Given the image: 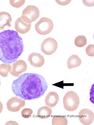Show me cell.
I'll use <instances>...</instances> for the list:
<instances>
[{
    "instance_id": "obj_26",
    "label": "cell",
    "mask_w": 94,
    "mask_h": 125,
    "mask_svg": "<svg viewBox=\"0 0 94 125\" xmlns=\"http://www.w3.org/2000/svg\"><path fill=\"white\" fill-rule=\"evenodd\" d=\"M1 85V82L0 80V86Z\"/></svg>"
},
{
    "instance_id": "obj_7",
    "label": "cell",
    "mask_w": 94,
    "mask_h": 125,
    "mask_svg": "<svg viewBox=\"0 0 94 125\" xmlns=\"http://www.w3.org/2000/svg\"><path fill=\"white\" fill-rule=\"evenodd\" d=\"M25 104V100L17 97H14L8 100L6 105L9 111L14 112L19 111L24 107Z\"/></svg>"
},
{
    "instance_id": "obj_13",
    "label": "cell",
    "mask_w": 94,
    "mask_h": 125,
    "mask_svg": "<svg viewBox=\"0 0 94 125\" xmlns=\"http://www.w3.org/2000/svg\"><path fill=\"white\" fill-rule=\"evenodd\" d=\"M12 20L11 15L8 13L0 12V30H4L6 26L9 28L11 27Z\"/></svg>"
},
{
    "instance_id": "obj_17",
    "label": "cell",
    "mask_w": 94,
    "mask_h": 125,
    "mask_svg": "<svg viewBox=\"0 0 94 125\" xmlns=\"http://www.w3.org/2000/svg\"><path fill=\"white\" fill-rule=\"evenodd\" d=\"M11 69L12 66L9 64L3 63L0 65V75L4 77H7Z\"/></svg>"
},
{
    "instance_id": "obj_24",
    "label": "cell",
    "mask_w": 94,
    "mask_h": 125,
    "mask_svg": "<svg viewBox=\"0 0 94 125\" xmlns=\"http://www.w3.org/2000/svg\"><path fill=\"white\" fill-rule=\"evenodd\" d=\"M5 125H19V124L16 122L10 121L7 122Z\"/></svg>"
},
{
    "instance_id": "obj_3",
    "label": "cell",
    "mask_w": 94,
    "mask_h": 125,
    "mask_svg": "<svg viewBox=\"0 0 94 125\" xmlns=\"http://www.w3.org/2000/svg\"><path fill=\"white\" fill-rule=\"evenodd\" d=\"M64 107L67 111L72 112L78 108L80 103V99L77 94L71 91L67 92L63 98Z\"/></svg>"
},
{
    "instance_id": "obj_16",
    "label": "cell",
    "mask_w": 94,
    "mask_h": 125,
    "mask_svg": "<svg viewBox=\"0 0 94 125\" xmlns=\"http://www.w3.org/2000/svg\"><path fill=\"white\" fill-rule=\"evenodd\" d=\"M52 124L53 125H67L68 124V121L64 116H55L52 119Z\"/></svg>"
},
{
    "instance_id": "obj_23",
    "label": "cell",
    "mask_w": 94,
    "mask_h": 125,
    "mask_svg": "<svg viewBox=\"0 0 94 125\" xmlns=\"http://www.w3.org/2000/svg\"><path fill=\"white\" fill-rule=\"evenodd\" d=\"M84 4L88 7H92L94 6V0H83Z\"/></svg>"
},
{
    "instance_id": "obj_4",
    "label": "cell",
    "mask_w": 94,
    "mask_h": 125,
    "mask_svg": "<svg viewBox=\"0 0 94 125\" xmlns=\"http://www.w3.org/2000/svg\"><path fill=\"white\" fill-rule=\"evenodd\" d=\"M54 24L52 21L46 17L41 18L35 25V29L39 34L46 35L50 33L53 30Z\"/></svg>"
},
{
    "instance_id": "obj_20",
    "label": "cell",
    "mask_w": 94,
    "mask_h": 125,
    "mask_svg": "<svg viewBox=\"0 0 94 125\" xmlns=\"http://www.w3.org/2000/svg\"><path fill=\"white\" fill-rule=\"evenodd\" d=\"M10 3L12 7L19 8L22 6L25 3V0H10Z\"/></svg>"
},
{
    "instance_id": "obj_25",
    "label": "cell",
    "mask_w": 94,
    "mask_h": 125,
    "mask_svg": "<svg viewBox=\"0 0 94 125\" xmlns=\"http://www.w3.org/2000/svg\"><path fill=\"white\" fill-rule=\"evenodd\" d=\"M3 109V104L0 101V114L2 112Z\"/></svg>"
},
{
    "instance_id": "obj_6",
    "label": "cell",
    "mask_w": 94,
    "mask_h": 125,
    "mask_svg": "<svg viewBox=\"0 0 94 125\" xmlns=\"http://www.w3.org/2000/svg\"><path fill=\"white\" fill-rule=\"evenodd\" d=\"M58 44L57 41L53 38H48L45 39L41 44V50L46 55L54 54L57 50Z\"/></svg>"
},
{
    "instance_id": "obj_15",
    "label": "cell",
    "mask_w": 94,
    "mask_h": 125,
    "mask_svg": "<svg viewBox=\"0 0 94 125\" xmlns=\"http://www.w3.org/2000/svg\"><path fill=\"white\" fill-rule=\"evenodd\" d=\"M82 61L77 55H73L70 57L67 61L68 68L71 69L80 66L81 64Z\"/></svg>"
},
{
    "instance_id": "obj_2",
    "label": "cell",
    "mask_w": 94,
    "mask_h": 125,
    "mask_svg": "<svg viewBox=\"0 0 94 125\" xmlns=\"http://www.w3.org/2000/svg\"><path fill=\"white\" fill-rule=\"evenodd\" d=\"M24 47L23 39L17 31L8 30L0 32V61L7 64L15 62Z\"/></svg>"
},
{
    "instance_id": "obj_9",
    "label": "cell",
    "mask_w": 94,
    "mask_h": 125,
    "mask_svg": "<svg viewBox=\"0 0 94 125\" xmlns=\"http://www.w3.org/2000/svg\"><path fill=\"white\" fill-rule=\"evenodd\" d=\"M78 118L80 122L83 124L89 125L94 120V114L91 110L85 108L82 109L79 112Z\"/></svg>"
},
{
    "instance_id": "obj_10",
    "label": "cell",
    "mask_w": 94,
    "mask_h": 125,
    "mask_svg": "<svg viewBox=\"0 0 94 125\" xmlns=\"http://www.w3.org/2000/svg\"><path fill=\"white\" fill-rule=\"evenodd\" d=\"M28 60L31 65L35 67H42L45 62L44 57L37 53L30 54L28 56Z\"/></svg>"
},
{
    "instance_id": "obj_5",
    "label": "cell",
    "mask_w": 94,
    "mask_h": 125,
    "mask_svg": "<svg viewBox=\"0 0 94 125\" xmlns=\"http://www.w3.org/2000/svg\"><path fill=\"white\" fill-rule=\"evenodd\" d=\"M40 12L36 6L32 5L27 6L24 10L21 17L25 22L29 24L35 21L39 17Z\"/></svg>"
},
{
    "instance_id": "obj_22",
    "label": "cell",
    "mask_w": 94,
    "mask_h": 125,
    "mask_svg": "<svg viewBox=\"0 0 94 125\" xmlns=\"http://www.w3.org/2000/svg\"><path fill=\"white\" fill-rule=\"evenodd\" d=\"M56 2L59 4L61 6H65L67 5L71 2V0H56Z\"/></svg>"
},
{
    "instance_id": "obj_19",
    "label": "cell",
    "mask_w": 94,
    "mask_h": 125,
    "mask_svg": "<svg viewBox=\"0 0 94 125\" xmlns=\"http://www.w3.org/2000/svg\"><path fill=\"white\" fill-rule=\"evenodd\" d=\"M33 113V111L32 109L26 108L22 110L21 115L22 117L24 118L28 119L31 117Z\"/></svg>"
},
{
    "instance_id": "obj_14",
    "label": "cell",
    "mask_w": 94,
    "mask_h": 125,
    "mask_svg": "<svg viewBox=\"0 0 94 125\" xmlns=\"http://www.w3.org/2000/svg\"><path fill=\"white\" fill-rule=\"evenodd\" d=\"M52 111L49 107L45 106L41 107L38 110L37 114L38 117L41 119H47L52 115Z\"/></svg>"
},
{
    "instance_id": "obj_11",
    "label": "cell",
    "mask_w": 94,
    "mask_h": 125,
    "mask_svg": "<svg viewBox=\"0 0 94 125\" xmlns=\"http://www.w3.org/2000/svg\"><path fill=\"white\" fill-rule=\"evenodd\" d=\"M31 24L27 23L24 21L21 17L17 19L15 21V28L17 32L21 34H25L30 30Z\"/></svg>"
},
{
    "instance_id": "obj_18",
    "label": "cell",
    "mask_w": 94,
    "mask_h": 125,
    "mask_svg": "<svg viewBox=\"0 0 94 125\" xmlns=\"http://www.w3.org/2000/svg\"><path fill=\"white\" fill-rule=\"evenodd\" d=\"M87 41L86 37L83 35L77 36L75 41V44L77 47L81 48L84 46L86 44Z\"/></svg>"
},
{
    "instance_id": "obj_21",
    "label": "cell",
    "mask_w": 94,
    "mask_h": 125,
    "mask_svg": "<svg viewBox=\"0 0 94 125\" xmlns=\"http://www.w3.org/2000/svg\"><path fill=\"white\" fill-rule=\"evenodd\" d=\"M86 53L88 56L90 57L94 56V44L89 45L86 49Z\"/></svg>"
},
{
    "instance_id": "obj_8",
    "label": "cell",
    "mask_w": 94,
    "mask_h": 125,
    "mask_svg": "<svg viewBox=\"0 0 94 125\" xmlns=\"http://www.w3.org/2000/svg\"><path fill=\"white\" fill-rule=\"evenodd\" d=\"M27 69V66L26 62L23 60H18L12 64V69L9 72L12 76L18 77L26 72Z\"/></svg>"
},
{
    "instance_id": "obj_1",
    "label": "cell",
    "mask_w": 94,
    "mask_h": 125,
    "mask_svg": "<svg viewBox=\"0 0 94 125\" xmlns=\"http://www.w3.org/2000/svg\"><path fill=\"white\" fill-rule=\"evenodd\" d=\"M12 88L17 96L25 100H31L43 96L48 86L47 83L42 76L34 73H27L14 80Z\"/></svg>"
},
{
    "instance_id": "obj_12",
    "label": "cell",
    "mask_w": 94,
    "mask_h": 125,
    "mask_svg": "<svg viewBox=\"0 0 94 125\" xmlns=\"http://www.w3.org/2000/svg\"><path fill=\"white\" fill-rule=\"evenodd\" d=\"M59 100V96L57 93L54 91L50 92L46 96L45 100V105L50 108H53L57 105Z\"/></svg>"
}]
</instances>
